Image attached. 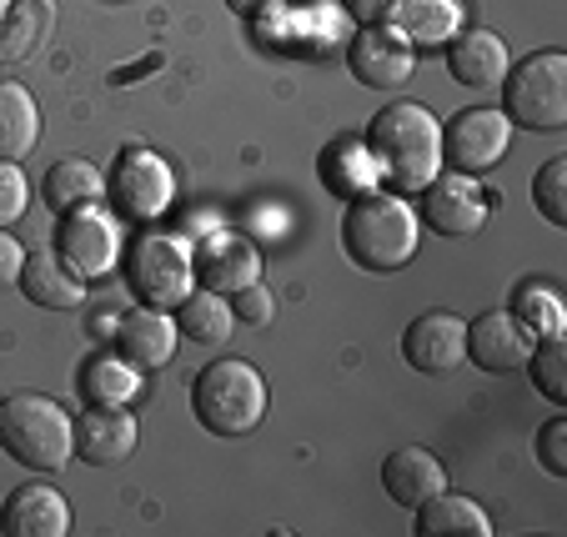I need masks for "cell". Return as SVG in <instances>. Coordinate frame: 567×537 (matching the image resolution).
I'll return each mask as SVG.
<instances>
[{"mask_svg": "<svg viewBox=\"0 0 567 537\" xmlns=\"http://www.w3.org/2000/svg\"><path fill=\"white\" fill-rule=\"evenodd\" d=\"M367 151L396 192H422L442 172V121L417 101H392L367 126Z\"/></svg>", "mask_w": 567, "mask_h": 537, "instance_id": "1", "label": "cell"}, {"mask_svg": "<svg viewBox=\"0 0 567 537\" xmlns=\"http://www.w3.org/2000/svg\"><path fill=\"white\" fill-rule=\"evenodd\" d=\"M417 241H422L417 211L402 196H392V192L352 196V206L342 216V247L362 271H377V277L402 271L417 257Z\"/></svg>", "mask_w": 567, "mask_h": 537, "instance_id": "2", "label": "cell"}, {"mask_svg": "<svg viewBox=\"0 0 567 537\" xmlns=\"http://www.w3.org/2000/svg\"><path fill=\"white\" fill-rule=\"evenodd\" d=\"M192 412L212 437H247L267 417V382L241 357L206 362L192 382Z\"/></svg>", "mask_w": 567, "mask_h": 537, "instance_id": "3", "label": "cell"}, {"mask_svg": "<svg viewBox=\"0 0 567 537\" xmlns=\"http://www.w3.org/2000/svg\"><path fill=\"white\" fill-rule=\"evenodd\" d=\"M0 447L31 473H61L75 457V422L41 392L0 402Z\"/></svg>", "mask_w": 567, "mask_h": 537, "instance_id": "4", "label": "cell"}, {"mask_svg": "<svg viewBox=\"0 0 567 537\" xmlns=\"http://www.w3.org/2000/svg\"><path fill=\"white\" fill-rule=\"evenodd\" d=\"M507 111L513 126L527 131H563L567 126V55L563 51H537L527 55L517 71L503 75Z\"/></svg>", "mask_w": 567, "mask_h": 537, "instance_id": "5", "label": "cell"}, {"mask_svg": "<svg viewBox=\"0 0 567 537\" xmlns=\"http://www.w3.org/2000/svg\"><path fill=\"white\" fill-rule=\"evenodd\" d=\"M126 277H131V287H136V297L146 301V307L172 312L196 281L192 251H186V241L166 237V231H141L126 251Z\"/></svg>", "mask_w": 567, "mask_h": 537, "instance_id": "6", "label": "cell"}, {"mask_svg": "<svg viewBox=\"0 0 567 537\" xmlns=\"http://www.w3.org/2000/svg\"><path fill=\"white\" fill-rule=\"evenodd\" d=\"M513 146V121L493 106H467L442 131V162L462 176H487Z\"/></svg>", "mask_w": 567, "mask_h": 537, "instance_id": "7", "label": "cell"}, {"mask_svg": "<svg viewBox=\"0 0 567 537\" xmlns=\"http://www.w3.org/2000/svg\"><path fill=\"white\" fill-rule=\"evenodd\" d=\"M111 192H116L121 211L131 221H156L176 202V176L151 146H126L116 162V176H111Z\"/></svg>", "mask_w": 567, "mask_h": 537, "instance_id": "8", "label": "cell"}, {"mask_svg": "<svg viewBox=\"0 0 567 537\" xmlns=\"http://www.w3.org/2000/svg\"><path fill=\"white\" fill-rule=\"evenodd\" d=\"M347 61H352V75L362 86L396 91V86H408L412 71H417V45L396 31V25L382 21V25H362V31H357Z\"/></svg>", "mask_w": 567, "mask_h": 537, "instance_id": "9", "label": "cell"}, {"mask_svg": "<svg viewBox=\"0 0 567 537\" xmlns=\"http://www.w3.org/2000/svg\"><path fill=\"white\" fill-rule=\"evenodd\" d=\"M61 261L75 271V277H106L111 267H116L121 257V237H116V221H111L106 211H96V206H81V211H65L61 221Z\"/></svg>", "mask_w": 567, "mask_h": 537, "instance_id": "10", "label": "cell"}, {"mask_svg": "<svg viewBox=\"0 0 567 537\" xmlns=\"http://www.w3.org/2000/svg\"><path fill=\"white\" fill-rule=\"evenodd\" d=\"M192 271L202 277V287L221 291V297H236L241 287L261 281V251L251 237L241 231H212V237L196 247Z\"/></svg>", "mask_w": 567, "mask_h": 537, "instance_id": "11", "label": "cell"}, {"mask_svg": "<svg viewBox=\"0 0 567 537\" xmlns=\"http://www.w3.org/2000/svg\"><path fill=\"white\" fill-rule=\"evenodd\" d=\"M402 357H408V366H417L427 376L452 372V366L467 362V322L452 312H422L402 332Z\"/></svg>", "mask_w": 567, "mask_h": 537, "instance_id": "12", "label": "cell"}, {"mask_svg": "<svg viewBox=\"0 0 567 537\" xmlns=\"http://www.w3.org/2000/svg\"><path fill=\"white\" fill-rule=\"evenodd\" d=\"M427 202H422V216H427L432 231H442V237H472V231H482V221H487V196L477 192V176H432L427 186Z\"/></svg>", "mask_w": 567, "mask_h": 537, "instance_id": "13", "label": "cell"}, {"mask_svg": "<svg viewBox=\"0 0 567 537\" xmlns=\"http://www.w3.org/2000/svg\"><path fill=\"white\" fill-rule=\"evenodd\" d=\"M533 347H537V337L517 322L513 307L507 312H482L467 327V357L482 372H517V366H527Z\"/></svg>", "mask_w": 567, "mask_h": 537, "instance_id": "14", "label": "cell"}, {"mask_svg": "<svg viewBox=\"0 0 567 537\" xmlns=\"http://www.w3.org/2000/svg\"><path fill=\"white\" fill-rule=\"evenodd\" d=\"M0 533L6 537H65L71 533V503L51 483H25L0 507Z\"/></svg>", "mask_w": 567, "mask_h": 537, "instance_id": "15", "label": "cell"}, {"mask_svg": "<svg viewBox=\"0 0 567 537\" xmlns=\"http://www.w3.org/2000/svg\"><path fill=\"white\" fill-rule=\"evenodd\" d=\"M136 437L131 407H91L75 422V457H86L91 467H121L136 452Z\"/></svg>", "mask_w": 567, "mask_h": 537, "instance_id": "16", "label": "cell"}, {"mask_svg": "<svg viewBox=\"0 0 567 537\" xmlns=\"http://www.w3.org/2000/svg\"><path fill=\"white\" fill-rule=\"evenodd\" d=\"M176 342H182L176 317L161 312V307H136V312H126L121 317V327H116L121 357H126L131 366H141V372H156V366L172 362Z\"/></svg>", "mask_w": 567, "mask_h": 537, "instance_id": "17", "label": "cell"}, {"mask_svg": "<svg viewBox=\"0 0 567 537\" xmlns=\"http://www.w3.org/2000/svg\"><path fill=\"white\" fill-rule=\"evenodd\" d=\"M16 287L45 307V312H75V307H86V277H75L71 267L61 261V251H25V267H21V281Z\"/></svg>", "mask_w": 567, "mask_h": 537, "instance_id": "18", "label": "cell"}, {"mask_svg": "<svg viewBox=\"0 0 567 537\" xmlns=\"http://www.w3.org/2000/svg\"><path fill=\"white\" fill-rule=\"evenodd\" d=\"M447 71L457 86H503L507 65V41L497 31H457L447 41Z\"/></svg>", "mask_w": 567, "mask_h": 537, "instance_id": "19", "label": "cell"}, {"mask_svg": "<svg viewBox=\"0 0 567 537\" xmlns=\"http://www.w3.org/2000/svg\"><path fill=\"white\" fill-rule=\"evenodd\" d=\"M382 487L392 503L417 507L447 487V467L427 447H396V452H386V463H382Z\"/></svg>", "mask_w": 567, "mask_h": 537, "instance_id": "20", "label": "cell"}, {"mask_svg": "<svg viewBox=\"0 0 567 537\" xmlns=\"http://www.w3.org/2000/svg\"><path fill=\"white\" fill-rule=\"evenodd\" d=\"M412 513H417V537H493L487 507L462 493H447V487L417 503Z\"/></svg>", "mask_w": 567, "mask_h": 537, "instance_id": "21", "label": "cell"}, {"mask_svg": "<svg viewBox=\"0 0 567 537\" xmlns=\"http://www.w3.org/2000/svg\"><path fill=\"white\" fill-rule=\"evenodd\" d=\"M55 25L51 0H11L0 16V61H31Z\"/></svg>", "mask_w": 567, "mask_h": 537, "instance_id": "22", "label": "cell"}, {"mask_svg": "<svg viewBox=\"0 0 567 537\" xmlns=\"http://www.w3.org/2000/svg\"><path fill=\"white\" fill-rule=\"evenodd\" d=\"M392 25L412 45H447L462 31V0H396Z\"/></svg>", "mask_w": 567, "mask_h": 537, "instance_id": "23", "label": "cell"}, {"mask_svg": "<svg viewBox=\"0 0 567 537\" xmlns=\"http://www.w3.org/2000/svg\"><path fill=\"white\" fill-rule=\"evenodd\" d=\"M236 327V312H231V301L221 297V291L202 287V291H186L182 301H176V332L192 337V342L202 347H221L226 337H231Z\"/></svg>", "mask_w": 567, "mask_h": 537, "instance_id": "24", "label": "cell"}, {"mask_svg": "<svg viewBox=\"0 0 567 537\" xmlns=\"http://www.w3.org/2000/svg\"><path fill=\"white\" fill-rule=\"evenodd\" d=\"M35 136H41L35 96L16 81H0V162H25Z\"/></svg>", "mask_w": 567, "mask_h": 537, "instance_id": "25", "label": "cell"}, {"mask_svg": "<svg viewBox=\"0 0 567 537\" xmlns=\"http://www.w3.org/2000/svg\"><path fill=\"white\" fill-rule=\"evenodd\" d=\"M45 206H55V211H81V206H96L101 192H106V176H101L96 162H86V156H71V162H55L51 172H45Z\"/></svg>", "mask_w": 567, "mask_h": 537, "instance_id": "26", "label": "cell"}, {"mask_svg": "<svg viewBox=\"0 0 567 537\" xmlns=\"http://www.w3.org/2000/svg\"><path fill=\"white\" fill-rule=\"evenodd\" d=\"M81 392H86V402H96V407H131L141 392V366H131L121 352H101L86 362V372H81Z\"/></svg>", "mask_w": 567, "mask_h": 537, "instance_id": "27", "label": "cell"}, {"mask_svg": "<svg viewBox=\"0 0 567 537\" xmlns=\"http://www.w3.org/2000/svg\"><path fill=\"white\" fill-rule=\"evenodd\" d=\"M527 372H533V388L547 402H567V342L563 337H537L533 357H527Z\"/></svg>", "mask_w": 567, "mask_h": 537, "instance_id": "28", "label": "cell"}, {"mask_svg": "<svg viewBox=\"0 0 567 537\" xmlns=\"http://www.w3.org/2000/svg\"><path fill=\"white\" fill-rule=\"evenodd\" d=\"M513 317L533 337H563V322H567L563 301H557L547 287H523V291H517V297H513Z\"/></svg>", "mask_w": 567, "mask_h": 537, "instance_id": "29", "label": "cell"}, {"mask_svg": "<svg viewBox=\"0 0 567 537\" xmlns=\"http://www.w3.org/2000/svg\"><path fill=\"white\" fill-rule=\"evenodd\" d=\"M533 202L553 226H567V156H553V162L537 172Z\"/></svg>", "mask_w": 567, "mask_h": 537, "instance_id": "30", "label": "cell"}, {"mask_svg": "<svg viewBox=\"0 0 567 537\" xmlns=\"http://www.w3.org/2000/svg\"><path fill=\"white\" fill-rule=\"evenodd\" d=\"M25 202H31V182H25V172L16 162H0V226H6V231L25 216Z\"/></svg>", "mask_w": 567, "mask_h": 537, "instance_id": "31", "label": "cell"}, {"mask_svg": "<svg viewBox=\"0 0 567 537\" xmlns=\"http://www.w3.org/2000/svg\"><path fill=\"white\" fill-rule=\"evenodd\" d=\"M231 312H236V322H247V327H267L271 322V312H277V297H271L261 281H251V287H241L231 297Z\"/></svg>", "mask_w": 567, "mask_h": 537, "instance_id": "32", "label": "cell"}, {"mask_svg": "<svg viewBox=\"0 0 567 537\" xmlns=\"http://www.w3.org/2000/svg\"><path fill=\"white\" fill-rule=\"evenodd\" d=\"M537 457L553 477H567V422L553 417L543 432H537Z\"/></svg>", "mask_w": 567, "mask_h": 537, "instance_id": "33", "label": "cell"}, {"mask_svg": "<svg viewBox=\"0 0 567 537\" xmlns=\"http://www.w3.org/2000/svg\"><path fill=\"white\" fill-rule=\"evenodd\" d=\"M21 267H25V247L0 226V291L21 281Z\"/></svg>", "mask_w": 567, "mask_h": 537, "instance_id": "34", "label": "cell"}, {"mask_svg": "<svg viewBox=\"0 0 567 537\" xmlns=\"http://www.w3.org/2000/svg\"><path fill=\"white\" fill-rule=\"evenodd\" d=\"M342 6H347V16H352L357 25H382L386 16H392L396 0H342Z\"/></svg>", "mask_w": 567, "mask_h": 537, "instance_id": "35", "label": "cell"}, {"mask_svg": "<svg viewBox=\"0 0 567 537\" xmlns=\"http://www.w3.org/2000/svg\"><path fill=\"white\" fill-rule=\"evenodd\" d=\"M236 16H261V11H271V6H281V0H226Z\"/></svg>", "mask_w": 567, "mask_h": 537, "instance_id": "36", "label": "cell"}, {"mask_svg": "<svg viewBox=\"0 0 567 537\" xmlns=\"http://www.w3.org/2000/svg\"><path fill=\"white\" fill-rule=\"evenodd\" d=\"M6 6H11V0H0V16H6Z\"/></svg>", "mask_w": 567, "mask_h": 537, "instance_id": "37", "label": "cell"}]
</instances>
